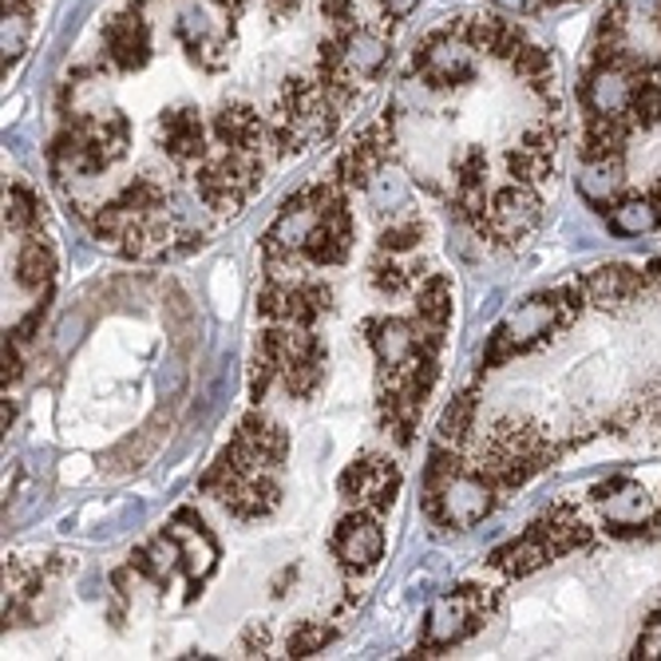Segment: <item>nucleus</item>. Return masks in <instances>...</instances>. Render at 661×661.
I'll list each match as a JSON object with an SVG mask.
<instances>
[{
  "label": "nucleus",
  "mask_w": 661,
  "mask_h": 661,
  "mask_svg": "<svg viewBox=\"0 0 661 661\" xmlns=\"http://www.w3.org/2000/svg\"><path fill=\"white\" fill-rule=\"evenodd\" d=\"M610 230L614 234H646V230H658L661 227V218H658V210H653V202H650V195L646 198H626V202H618V207L610 210Z\"/></svg>",
  "instance_id": "27"
},
{
  "label": "nucleus",
  "mask_w": 661,
  "mask_h": 661,
  "mask_svg": "<svg viewBox=\"0 0 661 661\" xmlns=\"http://www.w3.org/2000/svg\"><path fill=\"white\" fill-rule=\"evenodd\" d=\"M111 202H115L123 214L143 218V214H151V210L167 207V195H163V187H158V183H151V178H131L128 187L119 190Z\"/></svg>",
  "instance_id": "31"
},
{
  "label": "nucleus",
  "mask_w": 661,
  "mask_h": 661,
  "mask_svg": "<svg viewBox=\"0 0 661 661\" xmlns=\"http://www.w3.org/2000/svg\"><path fill=\"white\" fill-rule=\"evenodd\" d=\"M29 32H32L29 12H4V71L24 56V48H29Z\"/></svg>",
  "instance_id": "35"
},
{
  "label": "nucleus",
  "mask_w": 661,
  "mask_h": 661,
  "mask_svg": "<svg viewBox=\"0 0 661 661\" xmlns=\"http://www.w3.org/2000/svg\"><path fill=\"white\" fill-rule=\"evenodd\" d=\"M365 337L376 353L381 373H400V368L412 365L416 349L425 341V326L412 321V317H373V321H365Z\"/></svg>",
  "instance_id": "14"
},
{
  "label": "nucleus",
  "mask_w": 661,
  "mask_h": 661,
  "mask_svg": "<svg viewBox=\"0 0 661 661\" xmlns=\"http://www.w3.org/2000/svg\"><path fill=\"white\" fill-rule=\"evenodd\" d=\"M388 56H393V52H388V40L376 29H368V24H361V29L349 36V71H353L356 79H376L388 68Z\"/></svg>",
  "instance_id": "24"
},
{
  "label": "nucleus",
  "mask_w": 661,
  "mask_h": 661,
  "mask_svg": "<svg viewBox=\"0 0 661 661\" xmlns=\"http://www.w3.org/2000/svg\"><path fill=\"white\" fill-rule=\"evenodd\" d=\"M202 492L214 495L234 519H266L282 504V487L269 472L234 475V480H207Z\"/></svg>",
  "instance_id": "11"
},
{
  "label": "nucleus",
  "mask_w": 661,
  "mask_h": 661,
  "mask_svg": "<svg viewBox=\"0 0 661 661\" xmlns=\"http://www.w3.org/2000/svg\"><path fill=\"white\" fill-rule=\"evenodd\" d=\"M543 218V198L539 190L527 187V183H507L492 195V207H487V242L495 246H515L524 242Z\"/></svg>",
  "instance_id": "9"
},
{
  "label": "nucleus",
  "mask_w": 661,
  "mask_h": 661,
  "mask_svg": "<svg viewBox=\"0 0 661 661\" xmlns=\"http://www.w3.org/2000/svg\"><path fill=\"white\" fill-rule=\"evenodd\" d=\"M167 535H170V543H175V551H178V566L187 571L190 591H198V586L210 579V571L218 566L214 535L207 531V524H202V519H198L190 507H183V511L170 519Z\"/></svg>",
  "instance_id": "13"
},
{
  "label": "nucleus",
  "mask_w": 661,
  "mask_h": 661,
  "mask_svg": "<svg viewBox=\"0 0 661 661\" xmlns=\"http://www.w3.org/2000/svg\"><path fill=\"white\" fill-rule=\"evenodd\" d=\"M634 658H661V610L646 618L638 642H634Z\"/></svg>",
  "instance_id": "37"
},
{
  "label": "nucleus",
  "mask_w": 661,
  "mask_h": 661,
  "mask_svg": "<svg viewBox=\"0 0 661 661\" xmlns=\"http://www.w3.org/2000/svg\"><path fill=\"white\" fill-rule=\"evenodd\" d=\"M333 638H337L333 626H326V623H301L294 634H289L286 650H289V658H313V653L326 650Z\"/></svg>",
  "instance_id": "34"
},
{
  "label": "nucleus",
  "mask_w": 661,
  "mask_h": 661,
  "mask_svg": "<svg viewBox=\"0 0 661 661\" xmlns=\"http://www.w3.org/2000/svg\"><path fill=\"white\" fill-rule=\"evenodd\" d=\"M539 527H543V535H547V543H551L554 559H563V554L579 551V547H591V539H594L591 524H586L583 515H579V507H574V504L547 507V515L539 519Z\"/></svg>",
  "instance_id": "21"
},
{
  "label": "nucleus",
  "mask_w": 661,
  "mask_h": 661,
  "mask_svg": "<svg viewBox=\"0 0 661 661\" xmlns=\"http://www.w3.org/2000/svg\"><path fill=\"white\" fill-rule=\"evenodd\" d=\"M103 52H108L115 71H143L151 64V29L131 4L123 16H115L103 32Z\"/></svg>",
  "instance_id": "15"
},
{
  "label": "nucleus",
  "mask_w": 661,
  "mask_h": 661,
  "mask_svg": "<svg viewBox=\"0 0 661 661\" xmlns=\"http://www.w3.org/2000/svg\"><path fill=\"white\" fill-rule=\"evenodd\" d=\"M658 515H661V511H658Z\"/></svg>",
  "instance_id": "45"
},
{
  "label": "nucleus",
  "mask_w": 661,
  "mask_h": 661,
  "mask_svg": "<svg viewBox=\"0 0 661 661\" xmlns=\"http://www.w3.org/2000/svg\"><path fill=\"white\" fill-rule=\"evenodd\" d=\"M294 579H297V566H286V571L277 574V579H274V598H282V594H286V586L294 583Z\"/></svg>",
  "instance_id": "43"
},
{
  "label": "nucleus",
  "mask_w": 661,
  "mask_h": 661,
  "mask_svg": "<svg viewBox=\"0 0 661 661\" xmlns=\"http://www.w3.org/2000/svg\"><path fill=\"white\" fill-rule=\"evenodd\" d=\"M507 68H511L519 79H527V84H535V79L554 76V59H551V52H547L543 44H531V40H527L524 48L515 52V59L507 64Z\"/></svg>",
  "instance_id": "33"
},
{
  "label": "nucleus",
  "mask_w": 661,
  "mask_h": 661,
  "mask_svg": "<svg viewBox=\"0 0 661 661\" xmlns=\"http://www.w3.org/2000/svg\"><path fill=\"white\" fill-rule=\"evenodd\" d=\"M210 4H214V9L230 20V24H234V20L246 16V9H250V0H210Z\"/></svg>",
  "instance_id": "41"
},
{
  "label": "nucleus",
  "mask_w": 661,
  "mask_h": 661,
  "mask_svg": "<svg viewBox=\"0 0 661 661\" xmlns=\"http://www.w3.org/2000/svg\"><path fill=\"white\" fill-rule=\"evenodd\" d=\"M56 277V254L40 234H24L16 250V286L20 289H48Z\"/></svg>",
  "instance_id": "23"
},
{
  "label": "nucleus",
  "mask_w": 661,
  "mask_h": 661,
  "mask_svg": "<svg viewBox=\"0 0 661 661\" xmlns=\"http://www.w3.org/2000/svg\"><path fill=\"white\" fill-rule=\"evenodd\" d=\"M650 277H658V282H661V257H658V262H650Z\"/></svg>",
  "instance_id": "44"
},
{
  "label": "nucleus",
  "mask_w": 661,
  "mask_h": 661,
  "mask_svg": "<svg viewBox=\"0 0 661 661\" xmlns=\"http://www.w3.org/2000/svg\"><path fill=\"white\" fill-rule=\"evenodd\" d=\"M329 353L321 345V337L306 326H289L282 337V388H286L294 400H309V396L321 388L326 381Z\"/></svg>",
  "instance_id": "8"
},
{
  "label": "nucleus",
  "mask_w": 661,
  "mask_h": 661,
  "mask_svg": "<svg viewBox=\"0 0 661 661\" xmlns=\"http://www.w3.org/2000/svg\"><path fill=\"white\" fill-rule=\"evenodd\" d=\"M495 487L484 480V472L475 467H460L452 480H444L440 487H425V515L436 527H452V531H464L475 527L480 519H487L495 507Z\"/></svg>",
  "instance_id": "3"
},
{
  "label": "nucleus",
  "mask_w": 661,
  "mask_h": 661,
  "mask_svg": "<svg viewBox=\"0 0 661 661\" xmlns=\"http://www.w3.org/2000/svg\"><path fill=\"white\" fill-rule=\"evenodd\" d=\"M492 606H495V598L484 591V586H455L452 594L436 598L432 610H428L420 650L432 653V650H448V646L467 642V638L484 626Z\"/></svg>",
  "instance_id": "4"
},
{
  "label": "nucleus",
  "mask_w": 661,
  "mask_h": 661,
  "mask_svg": "<svg viewBox=\"0 0 661 661\" xmlns=\"http://www.w3.org/2000/svg\"><path fill=\"white\" fill-rule=\"evenodd\" d=\"M400 484H405L400 467L381 452H361L353 464L341 472V480H337V487H341V495H345L349 504L368 507V511H376V515L393 511L396 495H400Z\"/></svg>",
  "instance_id": "5"
},
{
  "label": "nucleus",
  "mask_w": 661,
  "mask_h": 661,
  "mask_svg": "<svg viewBox=\"0 0 661 661\" xmlns=\"http://www.w3.org/2000/svg\"><path fill=\"white\" fill-rule=\"evenodd\" d=\"M504 163H507V175H511L515 183H527V187H539V183H547V178L554 175L551 151H535V147H527V143L507 147Z\"/></svg>",
  "instance_id": "26"
},
{
  "label": "nucleus",
  "mask_w": 661,
  "mask_h": 661,
  "mask_svg": "<svg viewBox=\"0 0 661 661\" xmlns=\"http://www.w3.org/2000/svg\"><path fill=\"white\" fill-rule=\"evenodd\" d=\"M269 646V626H262V623H250L246 626V634H242V653H262Z\"/></svg>",
  "instance_id": "38"
},
{
  "label": "nucleus",
  "mask_w": 661,
  "mask_h": 661,
  "mask_svg": "<svg viewBox=\"0 0 661 661\" xmlns=\"http://www.w3.org/2000/svg\"><path fill=\"white\" fill-rule=\"evenodd\" d=\"M499 9H511V12H524V16H531V12H543V9H554V4H563V0H495Z\"/></svg>",
  "instance_id": "39"
},
{
  "label": "nucleus",
  "mask_w": 661,
  "mask_h": 661,
  "mask_svg": "<svg viewBox=\"0 0 661 661\" xmlns=\"http://www.w3.org/2000/svg\"><path fill=\"white\" fill-rule=\"evenodd\" d=\"M333 547L337 563L345 574H368L381 566L385 559V527H381V515L368 511V507H356L349 511L341 524L333 527Z\"/></svg>",
  "instance_id": "7"
},
{
  "label": "nucleus",
  "mask_w": 661,
  "mask_h": 661,
  "mask_svg": "<svg viewBox=\"0 0 661 661\" xmlns=\"http://www.w3.org/2000/svg\"><path fill=\"white\" fill-rule=\"evenodd\" d=\"M349 254H353V210H349L345 198V202H337V207L317 214L313 230L301 242V262L326 269V266H345Z\"/></svg>",
  "instance_id": "12"
},
{
  "label": "nucleus",
  "mask_w": 661,
  "mask_h": 661,
  "mask_svg": "<svg viewBox=\"0 0 661 661\" xmlns=\"http://www.w3.org/2000/svg\"><path fill=\"white\" fill-rule=\"evenodd\" d=\"M301 4H306V0H266V12L274 20H286V16H294Z\"/></svg>",
  "instance_id": "42"
},
{
  "label": "nucleus",
  "mask_w": 661,
  "mask_h": 661,
  "mask_svg": "<svg viewBox=\"0 0 661 661\" xmlns=\"http://www.w3.org/2000/svg\"><path fill=\"white\" fill-rule=\"evenodd\" d=\"M416 4H420V0H381V9H385V16H388V20H405V16H412Z\"/></svg>",
  "instance_id": "40"
},
{
  "label": "nucleus",
  "mask_w": 661,
  "mask_h": 661,
  "mask_svg": "<svg viewBox=\"0 0 661 661\" xmlns=\"http://www.w3.org/2000/svg\"><path fill=\"white\" fill-rule=\"evenodd\" d=\"M388 151H393V115H381L376 123H368L361 135L341 151L337 158V183L349 190H365L373 187L376 170L385 167Z\"/></svg>",
  "instance_id": "10"
},
{
  "label": "nucleus",
  "mask_w": 661,
  "mask_h": 661,
  "mask_svg": "<svg viewBox=\"0 0 661 661\" xmlns=\"http://www.w3.org/2000/svg\"><path fill=\"white\" fill-rule=\"evenodd\" d=\"M650 286V269H634L626 262H610V266H598L583 277V289L598 309H618V306H630L638 297L646 294Z\"/></svg>",
  "instance_id": "18"
},
{
  "label": "nucleus",
  "mask_w": 661,
  "mask_h": 661,
  "mask_svg": "<svg viewBox=\"0 0 661 661\" xmlns=\"http://www.w3.org/2000/svg\"><path fill=\"white\" fill-rule=\"evenodd\" d=\"M586 301H591V297H586L583 282H579V286H559V289H551V294L531 297L527 306L515 309L504 326L487 337L480 368L492 373V368H499L504 361H511L515 353H527V349L543 345L547 337L559 333V329H571L574 321H579V313H583Z\"/></svg>",
  "instance_id": "1"
},
{
  "label": "nucleus",
  "mask_w": 661,
  "mask_h": 661,
  "mask_svg": "<svg viewBox=\"0 0 661 661\" xmlns=\"http://www.w3.org/2000/svg\"><path fill=\"white\" fill-rule=\"evenodd\" d=\"M554 559L551 543H547L543 527H539V519H535L531 527H527L519 539H511L507 547H499V551L487 559V563L495 566V571H504L507 579H527V574L543 571L547 563Z\"/></svg>",
  "instance_id": "19"
},
{
  "label": "nucleus",
  "mask_w": 661,
  "mask_h": 661,
  "mask_svg": "<svg viewBox=\"0 0 661 661\" xmlns=\"http://www.w3.org/2000/svg\"><path fill=\"white\" fill-rule=\"evenodd\" d=\"M333 309V289L313 277H297V282H269L257 294V313L266 321H289V326H313L317 317Z\"/></svg>",
  "instance_id": "6"
},
{
  "label": "nucleus",
  "mask_w": 661,
  "mask_h": 661,
  "mask_svg": "<svg viewBox=\"0 0 661 661\" xmlns=\"http://www.w3.org/2000/svg\"><path fill=\"white\" fill-rule=\"evenodd\" d=\"M210 131H214L218 143L230 151H257V155H262V147L269 143V119H262L250 103H242V99H227V103L210 115Z\"/></svg>",
  "instance_id": "17"
},
{
  "label": "nucleus",
  "mask_w": 661,
  "mask_h": 661,
  "mask_svg": "<svg viewBox=\"0 0 661 661\" xmlns=\"http://www.w3.org/2000/svg\"><path fill=\"white\" fill-rule=\"evenodd\" d=\"M238 440H246L254 448V455L262 460L266 472H277V467H286V455H289V432L277 420H269L266 412H250L242 416V425H238Z\"/></svg>",
  "instance_id": "20"
},
{
  "label": "nucleus",
  "mask_w": 661,
  "mask_h": 661,
  "mask_svg": "<svg viewBox=\"0 0 661 661\" xmlns=\"http://www.w3.org/2000/svg\"><path fill=\"white\" fill-rule=\"evenodd\" d=\"M475 432V393H460L440 416V440L452 448H464Z\"/></svg>",
  "instance_id": "29"
},
{
  "label": "nucleus",
  "mask_w": 661,
  "mask_h": 661,
  "mask_svg": "<svg viewBox=\"0 0 661 661\" xmlns=\"http://www.w3.org/2000/svg\"><path fill=\"white\" fill-rule=\"evenodd\" d=\"M626 187V158H598V163H583V178L579 190L594 210H614L618 195Z\"/></svg>",
  "instance_id": "22"
},
{
  "label": "nucleus",
  "mask_w": 661,
  "mask_h": 661,
  "mask_svg": "<svg viewBox=\"0 0 661 661\" xmlns=\"http://www.w3.org/2000/svg\"><path fill=\"white\" fill-rule=\"evenodd\" d=\"M425 234L428 227L420 218H405V222H388L381 230V238H376V246H381V254H408V250H416L425 242Z\"/></svg>",
  "instance_id": "32"
},
{
  "label": "nucleus",
  "mask_w": 661,
  "mask_h": 661,
  "mask_svg": "<svg viewBox=\"0 0 661 661\" xmlns=\"http://www.w3.org/2000/svg\"><path fill=\"white\" fill-rule=\"evenodd\" d=\"M321 16L341 32H353L361 29V16H356V4L353 0H321Z\"/></svg>",
  "instance_id": "36"
},
{
  "label": "nucleus",
  "mask_w": 661,
  "mask_h": 661,
  "mask_svg": "<svg viewBox=\"0 0 661 661\" xmlns=\"http://www.w3.org/2000/svg\"><path fill=\"white\" fill-rule=\"evenodd\" d=\"M416 321L428 329H448V321H452V282L444 274H428L416 286Z\"/></svg>",
  "instance_id": "25"
},
{
  "label": "nucleus",
  "mask_w": 661,
  "mask_h": 661,
  "mask_svg": "<svg viewBox=\"0 0 661 661\" xmlns=\"http://www.w3.org/2000/svg\"><path fill=\"white\" fill-rule=\"evenodd\" d=\"M420 269H405L400 262H393V254L388 257H373L368 262V282H373L376 294H385V297H400L408 294L412 286H420Z\"/></svg>",
  "instance_id": "30"
},
{
  "label": "nucleus",
  "mask_w": 661,
  "mask_h": 661,
  "mask_svg": "<svg viewBox=\"0 0 661 661\" xmlns=\"http://www.w3.org/2000/svg\"><path fill=\"white\" fill-rule=\"evenodd\" d=\"M40 218H44V207H40V198L32 195L29 187H9V195H4V227L12 230V234H36Z\"/></svg>",
  "instance_id": "28"
},
{
  "label": "nucleus",
  "mask_w": 661,
  "mask_h": 661,
  "mask_svg": "<svg viewBox=\"0 0 661 661\" xmlns=\"http://www.w3.org/2000/svg\"><path fill=\"white\" fill-rule=\"evenodd\" d=\"M266 163L257 151H222V155H207L195 170L198 198L207 202L214 214H234L254 198V190L262 187Z\"/></svg>",
  "instance_id": "2"
},
{
  "label": "nucleus",
  "mask_w": 661,
  "mask_h": 661,
  "mask_svg": "<svg viewBox=\"0 0 661 661\" xmlns=\"http://www.w3.org/2000/svg\"><path fill=\"white\" fill-rule=\"evenodd\" d=\"M158 147L167 151L175 163H202L210 155L207 147V123L198 108H167L158 115Z\"/></svg>",
  "instance_id": "16"
}]
</instances>
